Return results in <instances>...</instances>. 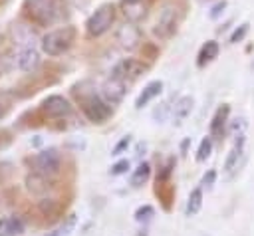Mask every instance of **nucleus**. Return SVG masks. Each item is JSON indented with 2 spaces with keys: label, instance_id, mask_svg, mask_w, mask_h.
I'll return each instance as SVG.
<instances>
[{
  "label": "nucleus",
  "instance_id": "nucleus-4",
  "mask_svg": "<svg viewBox=\"0 0 254 236\" xmlns=\"http://www.w3.org/2000/svg\"><path fill=\"white\" fill-rule=\"evenodd\" d=\"M77 97H79V107H81L83 115H85L91 123H105V121L113 115L111 105H109L101 95H97L95 91L81 93V95H77Z\"/></svg>",
  "mask_w": 254,
  "mask_h": 236
},
{
  "label": "nucleus",
  "instance_id": "nucleus-26",
  "mask_svg": "<svg viewBox=\"0 0 254 236\" xmlns=\"http://www.w3.org/2000/svg\"><path fill=\"white\" fill-rule=\"evenodd\" d=\"M248 30H250V24H248V22H242L238 28H234V32L230 34V44H238V42H242V40L246 38Z\"/></svg>",
  "mask_w": 254,
  "mask_h": 236
},
{
  "label": "nucleus",
  "instance_id": "nucleus-10",
  "mask_svg": "<svg viewBox=\"0 0 254 236\" xmlns=\"http://www.w3.org/2000/svg\"><path fill=\"white\" fill-rule=\"evenodd\" d=\"M147 71V63H143L141 59H137V58H125V59H121L115 67H113V75H117V77H121L123 81H133V79H137L139 75H143Z\"/></svg>",
  "mask_w": 254,
  "mask_h": 236
},
{
  "label": "nucleus",
  "instance_id": "nucleus-3",
  "mask_svg": "<svg viewBox=\"0 0 254 236\" xmlns=\"http://www.w3.org/2000/svg\"><path fill=\"white\" fill-rule=\"evenodd\" d=\"M113 22H115V4L103 2L85 20V34H87V38H99V36H103L105 32L111 30Z\"/></svg>",
  "mask_w": 254,
  "mask_h": 236
},
{
  "label": "nucleus",
  "instance_id": "nucleus-33",
  "mask_svg": "<svg viewBox=\"0 0 254 236\" xmlns=\"http://www.w3.org/2000/svg\"><path fill=\"white\" fill-rule=\"evenodd\" d=\"M252 69H254V61H252Z\"/></svg>",
  "mask_w": 254,
  "mask_h": 236
},
{
  "label": "nucleus",
  "instance_id": "nucleus-25",
  "mask_svg": "<svg viewBox=\"0 0 254 236\" xmlns=\"http://www.w3.org/2000/svg\"><path fill=\"white\" fill-rule=\"evenodd\" d=\"M75 226H77V216H75V214H69V216L64 220V224L58 228V236H69V234L75 230Z\"/></svg>",
  "mask_w": 254,
  "mask_h": 236
},
{
  "label": "nucleus",
  "instance_id": "nucleus-27",
  "mask_svg": "<svg viewBox=\"0 0 254 236\" xmlns=\"http://www.w3.org/2000/svg\"><path fill=\"white\" fill-rule=\"evenodd\" d=\"M129 145H131V135H125V137H121V139L117 141V145L111 149V155H113V157H119V155H123V153L129 149Z\"/></svg>",
  "mask_w": 254,
  "mask_h": 236
},
{
  "label": "nucleus",
  "instance_id": "nucleus-8",
  "mask_svg": "<svg viewBox=\"0 0 254 236\" xmlns=\"http://www.w3.org/2000/svg\"><path fill=\"white\" fill-rule=\"evenodd\" d=\"M115 42L121 50L125 52H135L139 46H141V30L131 24V22H125L117 28L115 32Z\"/></svg>",
  "mask_w": 254,
  "mask_h": 236
},
{
  "label": "nucleus",
  "instance_id": "nucleus-14",
  "mask_svg": "<svg viewBox=\"0 0 254 236\" xmlns=\"http://www.w3.org/2000/svg\"><path fill=\"white\" fill-rule=\"evenodd\" d=\"M192 107H194V97L192 95H181L173 109H171V119H173V125H181L190 113H192Z\"/></svg>",
  "mask_w": 254,
  "mask_h": 236
},
{
  "label": "nucleus",
  "instance_id": "nucleus-11",
  "mask_svg": "<svg viewBox=\"0 0 254 236\" xmlns=\"http://www.w3.org/2000/svg\"><path fill=\"white\" fill-rule=\"evenodd\" d=\"M121 14L125 16L127 22L139 24L147 16V2L145 0H119Z\"/></svg>",
  "mask_w": 254,
  "mask_h": 236
},
{
  "label": "nucleus",
  "instance_id": "nucleus-1",
  "mask_svg": "<svg viewBox=\"0 0 254 236\" xmlns=\"http://www.w3.org/2000/svg\"><path fill=\"white\" fill-rule=\"evenodd\" d=\"M22 10L30 22L36 26H52L60 18V2L58 0H24Z\"/></svg>",
  "mask_w": 254,
  "mask_h": 236
},
{
  "label": "nucleus",
  "instance_id": "nucleus-17",
  "mask_svg": "<svg viewBox=\"0 0 254 236\" xmlns=\"http://www.w3.org/2000/svg\"><path fill=\"white\" fill-rule=\"evenodd\" d=\"M218 52H220L218 42H214V40L204 42V44L200 46V50H198V56H196V65H198V67L208 65L210 61H214V59L218 58Z\"/></svg>",
  "mask_w": 254,
  "mask_h": 236
},
{
  "label": "nucleus",
  "instance_id": "nucleus-16",
  "mask_svg": "<svg viewBox=\"0 0 254 236\" xmlns=\"http://www.w3.org/2000/svg\"><path fill=\"white\" fill-rule=\"evenodd\" d=\"M244 145H246V135L244 133H238L236 139H234V145L228 151L226 161H224V171L226 173H232L234 169H238V161H240V157L244 153Z\"/></svg>",
  "mask_w": 254,
  "mask_h": 236
},
{
  "label": "nucleus",
  "instance_id": "nucleus-6",
  "mask_svg": "<svg viewBox=\"0 0 254 236\" xmlns=\"http://www.w3.org/2000/svg\"><path fill=\"white\" fill-rule=\"evenodd\" d=\"M177 30H179V10L175 4H165L157 14L153 34L159 40H169L177 34Z\"/></svg>",
  "mask_w": 254,
  "mask_h": 236
},
{
  "label": "nucleus",
  "instance_id": "nucleus-13",
  "mask_svg": "<svg viewBox=\"0 0 254 236\" xmlns=\"http://www.w3.org/2000/svg\"><path fill=\"white\" fill-rule=\"evenodd\" d=\"M228 115H230V105H228V103H222V105L214 111V115H212V119H210V125H208L210 137H214V139H220V137H222V133H224V129H226V125H228Z\"/></svg>",
  "mask_w": 254,
  "mask_h": 236
},
{
  "label": "nucleus",
  "instance_id": "nucleus-7",
  "mask_svg": "<svg viewBox=\"0 0 254 236\" xmlns=\"http://www.w3.org/2000/svg\"><path fill=\"white\" fill-rule=\"evenodd\" d=\"M40 111H42L46 117H50V119H62V117H67V115L71 113V103H69V99L64 97V95L52 93V95H48V97L42 101Z\"/></svg>",
  "mask_w": 254,
  "mask_h": 236
},
{
  "label": "nucleus",
  "instance_id": "nucleus-21",
  "mask_svg": "<svg viewBox=\"0 0 254 236\" xmlns=\"http://www.w3.org/2000/svg\"><path fill=\"white\" fill-rule=\"evenodd\" d=\"M149 177H151V165L149 163H141L135 171H133V175H131V186H143L147 180H149Z\"/></svg>",
  "mask_w": 254,
  "mask_h": 236
},
{
  "label": "nucleus",
  "instance_id": "nucleus-31",
  "mask_svg": "<svg viewBox=\"0 0 254 236\" xmlns=\"http://www.w3.org/2000/svg\"><path fill=\"white\" fill-rule=\"evenodd\" d=\"M244 127H246V119H244V117H240V119H234V121L230 123V133L236 137L238 133H244Z\"/></svg>",
  "mask_w": 254,
  "mask_h": 236
},
{
  "label": "nucleus",
  "instance_id": "nucleus-18",
  "mask_svg": "<svg viewBox=\"0 0 254 236\" xmlns=\"http://www.w3.org/2000/svg\"><path fill=\"white\" fill-rule=\"evenodd\" d=\"M26 188L32 192V194H44L52 188V180L50 177H44V175H38V173H32L26 177Z\"/></svg>",
  "mask_w": 254,
  "mask_h": 236
},
{
  "label": "nucleus",
  "instance_id": "nucleus-24",
  "mask_svg": "<svg viewBox=\"0 0 254 236\" xmlns=\"http://www.w3.org/2000/svg\"><path fill=\"white\" fill-rule=\"evenodd\" d=\"M153 216H155V208H153L151 204H143V206H139V208L135 210V214H133V218H135L137 222H149Z\"/></svg>",
  "mask_w": 254,
  "mask_h": 236
},
{
  "label": "nucleus",
  "instance_id": "nucleus-32",
  "mask_svg": "<svg viewBox=\"0 0 254 236\" xmlns=\"http://www.w3.org/2000/svg\"><path fill=\"white\" fill-rule=\"evenodd\" d=\"M0 117H2V105H0Z\"/></svg>",
  "mask_w": 254,
  "mask_h": 236
},
{
  "label": "nucleus",
  "instance_id": "nucleus-23",
  "mask_svg": "<svg viewBox=\"0 0 254 236\" xmlns=\"http://www.w3.org/2000/svg\"><path fill=\"white\" fill-rule=\"evenodd\" d=\"M210 153H212V139H210V135H208V137H204V139L200 141V145H198V149H196V155H194L196 163H204V161L210 157Z\"/></svg>",
  "mask_w": 254,
  "mask_h": 236
},
{
  "label": "nucleus",
  "instance_id": "nucleus-9",
  "mask_svg": "<svg viewBox=\"0 0 254 236\" xmlns=\"http://www.w3.org/2000/svg\"><path fill=\"white\" fill-rule=\"evenodd\" d=\"M127 87V81H123L121 77H117V75H109L103 83H101V97L109 103V105H117V103H121L123 101V97H125V89Z\"/></svg>",
  "mask_w": 254,
  "mask_h": 236
},
{
  "label": "nucleus",
  "instance_id": "nucleus-19",
  "mask_svg": "<svg viewBox=\"0 0 254 236\" xmlns=\"http://www.w3.org/2000/svg\"><path fill=\"white\" fill-rule=\"evenodd\" d=\"M24 234V222L18 216L0 218V236H20Z\"/></svg>",
  "mask_w": 254,
  "mask_h": 236
},
{
  "label": "nucleus",
  "instance_id": "nucleus-2",
  "mask_svg": "<svg viewBox=\"0 0 254 236\" xmlns=\"http://www.w3.org/2000/svg\"><path fill=\"white\" fill-rule=\"evenodd\" d=\"M75 36H77V32H75L73 26H62V28L50 30V32L42 38V42H40L42 52L48 54V56H52V58L62 56V54H65V52L73 46Z\"/></svg>",
  "mask_w": 254,
  "mask_h": 236
},
{
  "label": "nucleus",
  "instance_id": "nucleus-29",
  "mask_svg": "<svg viewBox=\"0 0 254 236\" xmlns=\"http://www.w3.org/2000/svg\"><path fill=\"white\" fill-rule=\"evenodd\" d=\"M226 6H228V2L226 0H218L212 8H210V12H208V16H210V20H216V18H220L222 14H224V10H226Z\"/></svg>",
  "mask_w": 254,
  "mask_h": 236
},
{
  "label": "nucleus",
  "instance_id": "nucleus-20",
  "mask_svg": "<svg viewBox=\"0 0 254 236\" xmlns=\"http://www.w3.org/2000/svg\"><path fill=\"white\" fill-rule=\"evenodd\" d=\"M200 208H202V188L196 186V188L190 190V194H189V198H187L185 212H187V216H194V214L200 212Z\"/></svg>",
  "mask_w": 254,
  "mask_h": 236
},
{
  "label": "nucleus",
  "instance_id": "nucleus-15",
  "mask_svg": "<svg viewBox=\"0 0 254 236\" xmlns=\"http://www.w3.org/2000/svg\"><path fill=\"white\" fill-rule=\"evenodd\" d=\"M161 91H163V81H161V79L149 81V83L141 89V93L137 95V99H135V109H143L145 105H149L155 97L161 95Z\"/></svg>",
  "mask_w": 254,
  "mask_h": 236
},
{
  "label": "nucleus",
  "instance_id": "nucleus-5",
  "mask_svg": "<svg viewBox=\"0 0 254 236\" xmlns=\"http://www.w3.org/2000/svg\"><path fill=\"white\" fill-rule=\"evenodd\" d=\"M30 167H32L34 173L52 178V177L58 175L60 169H62V153H60L56 147L42 149L40 153H36V155L30 159Z\"/></svg>",
  "mask_w": 254,
  "mask_h": 236
},
{
  "label": "nucleus",
  "instance_id": "nucleus-12",
  "mask_svg": "<svg viewBox=\"0 0 254 236\" xmlns=\"http://www.w3.org/2000/svg\"><path fill=\"white\" fill-rule=\"evenodd\" d=\"M40 52L36 48H22L16 58H14V63L20 71H34L38 65H40Z\"/></svg>",
  "mask_w": 254,
  "mask_h": 236
},
{
  "label": "nucleus",
  "instance_id": "nucleus-28",
  "mask_svg": "<svg viewBox=\"0 0 254 236\" xmlns=\"http://www.w3.org/2000/svg\"><path fill=\"white\" fill-rule=\"evenodd\" d=\"M129 167H131V163H129L127 159H121V161H117V163L109 169V173H111L113 177H119V175H125V173L129 171Z\"/></svg>",
  "mask_w": 254,
  "mask_h": 236
},
{
  "label": "nucleus",
  "instance_id": "nucleus-30",
  "mask_svg": "<svg viewBox=\"0 0 254 236\" xmlns=\"http://www.w3.org/2000/svg\"><path fill=\"white\" fill-rule=\"evenodd\" d=\"M214 180H216V171H214V169H208V171L202 175V178H200V184H202L204 188H210V186L214 184Z\"/></svg>",
  "mask_w": 254,
  "mask_h": 236
},
{
  "label": "nucleus",
  "instance_id": "nucleus-22",
  "mask_svg": "<svg viewBox=\"0 0 254 236\" xmlns=\"http://www.w3.org/2000/svg\"><path fill=\"white\" fill-rule=\"evenodd\" d=\"M14 34H16V40L24 46V48H34V34L28 26H16L14 28Z\"/></svg>",
  "mask_w": 254,
  "mask_h": 236
}]
</instances>
